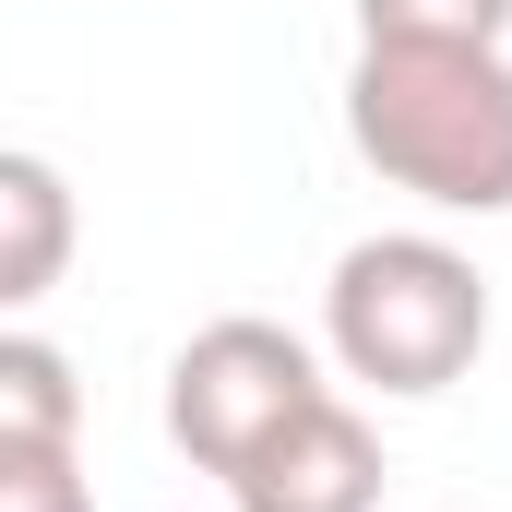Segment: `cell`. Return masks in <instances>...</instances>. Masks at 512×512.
Returning a JSON list of instances; mask_svg holds the SVG:
<instances>
[{"label": "cell", "mask_w": 512, "mask_h": 512, "mask_svg": "<svg viewBox=\"0 0 512 512\" xmlns=\"http://www.w3.org/2000/svg\"><path fill=\"white\" fill-rule=\"evenodd\" d=\"M346 143L429 215H512V48H358Z\"/></svg>", "instance_id": "cell-1"}, {"label": "cell", "mask_w": 512, "mask_h": 512, "mask_svg": "<svg viewBox=\"0 0 512 512\" xmlns=\"http://www.w3.org/2000/svg\"><path fill=\"white\" fill-rule=\"evenodd\" d=\"M0 512H96L84 441H0Z\"/></svg>", "instance_id": "cell-8"}, {"label": "cell", "mask_w": 512, "mask_h": 512, "mask_svg": "<svg viewBox=\"0 0 512 512\" xmlns=\"http://www.w3.org/2000/svg\"><path fill=\"white\" fill-rule=\"evenodd\" d=\"M72 262V179L48 155H0V310H36Z\"/></svg>", "instance_id": "cell-5"}, {"label": "cell", "mask_w": 512, "mask_h": 512, "mask_svg": "<svg viewBox=\"0 0 512 512\" xmlns=\"http://www.w3.org/2000/svg\"><path fill=\"white\" fill-rule=\"evenodd\" d=\"M227 501L239 512H382V429L346 393H322L310 417H286L227 477Z\"/></svg>", "instance_id": "cell-4"}, {"label": "cell", "mask_w": 512, "mask_h": 512, "mask_svg": "<svg viewBox=\"0 0 512 512\" xmlns=\"http://www.w3.org/2000/svg\"><path fill=\"white\" fill-rule=\"evenodd\" d=\"M322 393L334 382H322V346H310V334H286V322H262V310H227V322H203V334L167 358V441L227 489L262 441H274L286 417H310Z\"/></svg>", "instance_id": "cell-3"}, {"label": "cell", "mask_w": 512, "mask_h": 512, "mask_svg": "<svg viewBox=\"0 0 512 512\" xmlns=\"http://www.w3.org/2000/svg\"><path fill=\"white\" fill-rule=\"evenodd\" d=\"M0 441H84V382L48 334H0Z\"/></svg>", "instance_id": "cell-6"}, {"label": "cell", "mask_w": 512, "mask_h": 512, "mask_svg": "<svg viewBox=\"0 0 512 512\" xmlns=\"http://www.w3.org/2000/svg\"><path fill=\"white\" fill-rule=\"evenodd\" d=\"M322 358L346 382L393 393V405L453 393L489 358V274L453 239H429V227L358 239V251L334 262V286H322Z\"/></svg>", "instance_id": "cell-2"}, {"label": "cell", "mask_w": 512, "mask_h": 512, "mask_svg": "<svg viewBox=\"0 0 512 512\" xmlns=\"http://www.w3.org/2000/svg\"><path fill=\"white\" fill-rule=\"evenodd\" d=\"M512 0H358V48H501Z\"/></svg>", "instance_id": "cell-7"}]
</instances>
